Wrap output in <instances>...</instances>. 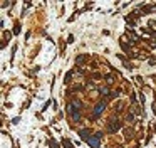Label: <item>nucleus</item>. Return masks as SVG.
I'll list each match as a JSON object with an SVG mask.
<instances>
[{"label":"nucleus","instance_id":"f257e3e1","mask_svg":"<svg viewBox=\"0 0 156 148\" xmlns=\"http://www.w3.org/2000/svg\"><path fill=\"white\" fill-rule=\"evenodd\" d=\"M99 138H101V133H97L96 136H91L87 140V143L92 146V148H99Z\"/></svg>","mask_w":156,"mask_h":148},{"label":"nucleus","instance_id":"f03ea898","mask_svg":"<svg viewBox=\"0 0 156 148\" xmlns=\"http://www.w3.org/2000/svg\"><path fill=\"white\" fill-rule=\"evenodd\" d=\"M104 108H106V103H104V101H102V103H99L97 106H96V109H94V114L97 116V114H99V113H101V111H102Z\"/></svg>","mask_w":156,"mask_h":148},{"label":"nucleus","instance_id":"7ed1b4c3","mask_svg":"<svg viewBox=\"0 0 156 148\" xmlns=\"http://www.w3.org/2000/svg\"><path fill=\"white\" fill-rule=\"evenodd\" d=\"M109 130H111V131H116V130H119V123H112Z\"/></svg>","mask_w":156,"mask_h":148},{"label":"nucleus","instance_id":"20e7f679","mask_svg":"<svg viewBox=\"0 0 156 148\" xmlns=\"http://www.w3.org/2000/svg\"><path fill=\"white\" fill-rule=\"evenodd\" d=\"M84 59H86L84 56H79V57H77V62H82V61H84Z\"/></svg>","mask_w":156,"mask_h":148}]
</instances>
